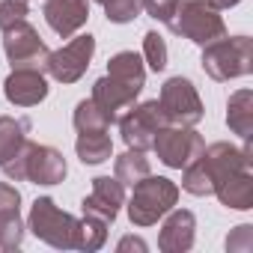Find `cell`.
<instances>
[{
	"label": "cell",
	"mask_w": 253,
	"mask_h": 253,
	"mask_svg": "<svg viewBox=\"0 0 253 253\" xmlns=\"http://www.w3.org/2000/svg\"><path fill=\"white\" fill-rule=\"evenodd\" d=\"M194 229H197V220H194V214H191L188 209H179V211H173V214L164 220V226H161V235H158V244H161V250H167V253L188 250V247L194 244Z\"/></svg>",
	"instance_id": "cell-15"
},
{
	"label": "cell",
	"mask_w": 253,
	"mask_h": 253,
	"mask_svg": "<svg viewBox=\"0 0 253 253\" xmlns=\"http://www.w3.org/2000/svg\"><path fill=\"white\" fill-rule=\"evenodd\" d=\"M119 131H122V140L128 143V149H149L155 134L161 125H167L164 113H161V104L158 98L155 101H143V104H131L128 113H119Z\"/></svg>",
	"instance_id": "cell-9"
},
{
	"label": "cell",
	"mask_w": 253,
	"mask_h": 253,
	"mask_svg": "<svg viewBox=\"0 0 253 253\" xmlns=\"http://www.w3.org/2000/svg\"><path fill=\"white\" fill-rule=\"evenodd\" d=\"M226 122L235 134H241L244 140L250 137L253 131V92L250 89H238L232 98H229V113H226Z\"/></svg>",
	"instance_id": "cell-19"
},
{
	"label": "cell",
	"mask_w": 253,
	"mask_h": 253,
	"mask_svg": "<svg viewBox=\"0 0 253 253\" xmlns=\"http://www.w3.org/2000/svg\"><path fill=\"white\" fill-rule=\"evenodd\" d=\"M140 0H110V3L104 6V12H107V21H113V24H128V21H134L137 15H140Z\"/></svg>",
	"instance_id": "cell-26"
},
{
	"label": "cell",
	"mask_w": 253,
	"mask_h": 253,
	"mask_svg": "<svg viewBox=\"0 0 253 253\" xmlns=\"http://www.w3.org/2000/svg\"><path fill=\"white\" fill-rule=\"evenodd\" d=\"M143 57H146L152 72H164L167 69V45H164V39L155 30L143 36Z\"/></svg>",
	"instance_id": "cell-25"
},
{
	"label": "cell",
	"mask_w": 253,
	"mask_h": 253,
	"mask_svg": "<svg viewBox=\"0 0 253 253\" xmlns=\"http://www.w3.org/2000/svg\"><path fill=\"white\" fill-rule=\"evenodd\" d=\"M107 75L122 81V84H128L131 89H143L146 84V69H143V60L134 54V51H119L110 63H107Z\"/></svg>",
	"instance_id": "cell-17"
},
{
	"label": "cell",
	"mask_w": 253,
	"mask_h": 253,
	"mask_svg": "<svg viewBox=\"0 0 253 253\" xmlns=\"http://www.w3.org/2000/svg\"><path fill=\"white\" fill-rule=\"evenodd\" d=\"M75 149H78V158L84 164H101V161L110 158L113 143L107 137V128H101V131H81Z\"/></svg>",
	"instance_id": "cell-20"
},
{
	"label": "cell",
	"mask_w": 253,
	"mask_h": 253,
	"mask_svg": "<svg viewBox=\"0 0 253 253\" xmlns=\"http://www.w3.org/2000/svg\"><path fill=\"white\" fill-rule=\"evenodd\" d=\"M24 238V223L18 209H0V250H15Z\"/></svg>",
	"instance_id": "cell-23"
},
{
	"label": "cell",
	"mask_w": 253,
	"mask_h": 253,
	"mask_svg": "<svg viewBox=\"0 0 253 253\" xmlns=\"http://www.w3.org/2000/svg\"><path fill=\"white\" fill-rule=\"evenodd\" d=\"M86 18H89L86 0H48L45 3V21L63 39H69L75 30H81L86 24Z\"/></svg>",
	"instance_id": "cell-12"
},
{
	"label": "cell",
	"mask_w": 253,
	"mask_h": 253,
	"mask_svg": "<svg viewBox=\"0 0 253 253\" xmlns=\"http://www.w3.org/2000/svg\"><path fill=\"white\" fill-rule=\"evenodd\" d=\"M140 6H143L152 18H158V21L170 24V21H173V15H176L179 0H140Z\"/></svg>",
	"instance_id": "cell-28"
},
{
	"label": "cell",
	"mask_w": 253,
	"mask_h": 253,
	"mask_svg": "<svg viewBox=\"0 0 253 253\" xmlns=\"http://www.w3.org/2000/svg\"><path fill=\"white\" fill-rule=\"evenodd\" d=\"M92 54H95V39L89 33L75 36L69 45H63L60 51H51L48 54L45 72H51V78H57L60 84H75L86 72Z\"/></svg>",
	"instance_id": "cell-10"
},
{
	"label": "cell",
	"mask_w": 253,
	"mask_h": 253,
	"mask_svg": "<svg viewBox=\"0 0 253 253\" xmlns=\"http://www.w3.org/2000/svg\"><path fill=\"white\" fill-rule=\"evenodd\" d=\"M143 176H149V158L143 155V149H128L116 158V179L125 188H134Z\"/></svg>",
	"instance_id": "cell-21"
},
{
	"label": "cell",
	"mask_w": 253,
	"mask_h": 253,
	"mask_svg": "<svg viewBox=\"0 0 253 253\" xmlns=\"http://www.w3.org/2000/svg\"><path fill=\"white\" fill-rule=\"evenodd\" d=\"M3 51L12 69H36V72H45V63L51 54L27 21H15L12 27L3 30Z\"/></svg>",
	"instance_id": "cell-8"
},
{
	"label": "cell",
	"mask_w": 253,
	"mask_h": 253,
	"mask_svg": "<svg viewBox=\"0 0 253 253\" xmlns=\"http://www.w3.org/2000/svg\"><path fill=\"white\" fill-rule=\"evenodd\" d=\"M78 226H81V220H75L63 209H57V203L48 197H39L30 209L33 235L48 241L51 247H78Z\"/></svg>",
	"instance_id": "cell-5"
},
{
	"label": "cell",
	"mask_w": 253,
	"mask_h": 253,
	"mask_svg": "<svg viewBox=\"0 0 253 253\" xmlns=\"http://www.w3.org/2000/svg\"><path fill=\"white\" fill-rule=\"evenodd\" d=\"M27 18V0H0V30Z\"/></svg>",
	"instance_id": "cell-27"
},
{
	"label": "cell",
	"mask_w": 253,
	"mask_h": 253,
	"mask_svg": "<svg viewBox=\"0 0 253 253\" xmlns=\"http://www.w3.org/2000/svg\"><path fill=\"white\" fill-rule=\"evenodd\" d=\"M214 194L217 200L226 206V209H250L253 206V179H250V170H238L226 179H220L214 185Z\"/></svg>",
	"instance_id": "cell-16"
},
{
	"label": "cell",
	"mask_w": 253,
	"mask_h": 253,
	"mask_svg": "<svg viewBox=\"0 0 253 253\" xmlns=\"http://www.w3.org/2000/svg\"><path fill=\"white\" fill-rule=\"evenodd\" d=\"M27 119H12V116H0V167L9 158L18 155V149L27 143Z\"/></svg>",
	"instance_id": "cell-18"
},
{
	"label": "cell",
	"mask_w": 253,
	"mask_h": 253,
	"mask_svg": "<svg viewBox=\"0 0 253 253\" xmlns=\"http://www.w3.org/2000/svg\"><path fill=\"white\" fill-rule=\"evenodd\" d=\"M137 95H140L137 89H131L128 84H122V81H116V78H110V75H107V78H98L95 86H92V101L104 110V116H107L110 122H116L122 110H128Z\"/></svg>",
	"instance_id": "cell-14"
},
{
	"label": "cell",
	"mask_w": 253,
	"mask_h": 253,
	"mask_svg": "<svg viewBox=\"0 0 253 253\" xmlns=\"http://www.w3.org/2000/svg\"><path fill=\"white\" fill-rule=\"evenodd\" d=\"M176 200H179V188L170 179L149 173L134 185V194L128 203V217L137 226H152V223H158V217H164L176 206Z\"/></svg>",
	"instance_id": "cell-2"
},
{
	"label": "cell",
	"mask_w": 253,
	"mask_h": 253,
	"mask_svg": "<svg viewBox=\"0 0 253 253\" xmlns=\"http://www.w3.org/2000/svg\"><path fill=\"white\" fill-rule=\"evenodd\" d=\"M98 3H101V6H107V3H110V0H98Z\"/></svg>",
	"instance_id": "cell-33"
},
{
	"label": "cell",
	"mask_w": 253,
	"mask_h": 253,
	"mask_svg": "<svg viewBox=\"0 0 253 253\" xmlns=\"http://www.w3.org/2000/svg\"><path fill=\"white\" fill-rule=\"evenodd\" d=\"M131 247H134V250H146V241H143V238H134V235H128V238L119 241V250H131Z\"/></svg>",
	"instance_id": "cell-31"
},
{
	"label": "cell",
	"mask_w": 253,
	"mask_h": 253,
	"mask_svg": "<svg viewBox=\"0 0 253 253\" xmlns=\"http://www.w3.org/2000/svg\"><path fill=\"white\" fill-rule=\"evenodd\" d=\"M250 247H253V226L250 223L235 226V235L226 238V250H250Z\"/></svg>",
	"instance_id": "cell-29"
},
{
	"label": "cell",
	"mask_w": 253,
	"mask_h": 253,
	"mask_svg": "<svg viewBox=\"0 0 253 253\" xmlns=\"http://www.w3.org/2000/svg\"><path fill=\"white\" fill-rule=\"evenodd\" d=\"M3 173L15 182L27 179L36 185H57L66 179V158L51 146H39L27 140L18 149V155L3 164Z\"/></svg>",
	"instance_id": "cell-1"
},
{
	"label": "cell",
	"mask_w": 253,
	"mask_h": 253,
	"mask_svg": "<svg viewBox=\"0 0 253 253\" xmlns=\"http://www.w3.org/2000/svg\"><path fill=\"white\" fill-rule=\"evenodd\" d=\"M250 39L247 36H220L214 42L206 45L203 51V69L209 78L214 81H229V78H241L250 72Z\"/></svg>",
	"instance_id": "cell-4"
},
{
	"label": "cell",
	"mask_w": 253,
	"mask_h": 253,
	"mask_svg": "<svg viewBox=\"0 0 253 253\" xmlns=\"http://www.w3.org/2000/svg\"><path fill=\"white\" fill-rule=\"evenodd\" d=\"M158 104H161L167 125H185V128H191V125H197L203 119V101L188 78H170L161 86Z\"/></svg>",
	"instance_id": "cell-6"
},
{
	"label": "cell",
	"mask_w": 253,
	"mask_h": 253,
	"mask_svg": "<svg viewBox=\"0 0 253 253\" xmlns=\"http://www.w3.org/2000/svg\"><path fill=\"white\" fill-rule=\"evenodd\" d=\"M209 3H211L214 9H229V6H235V3H241V0H209Z\"/></svg>",
	"instance_id": "cell-32"
},
{
	"label": "cell",
	"mask_w": 253,
	"mask_h": 253,
	"mask_svg": "<svg viewBox=\"0 0 253 253\" xmlns=\"http://www.w3.org/2000/svg\"><path fill=\"white\" fill-rule=\"evenodd\" d=\"M75 128L78 131H101V128H110V119L92 98H84L75 107Z\"/></svg>",
	"instance_id": "cell-22"
},
{
	"label": "cell",
	"mask_w": 253,
	"mask_h": 253,
	"mask_svg": "<svg viewBox=\"0 0 253 253\" xmlns=\"http://www.w3.org/2000/svg\"><path fill=\"white\" fill-rule=\"evenodd\" d=\"M3 92L12 104L33 107L48 95V84H45V75L36 72V69H15L3 84Z\"/></svg>",
	"instance_id": "cell-13"
},
{
	"label": "cell",
	"mask_w": 253,
	"mask_h": 253,
	"mask_svg": "<svg viewBox=\"0 0 253 253\" xmlns=\"http://www.w3.org/2000/svg\"><path fill=\"white\" fill-rule=\"evenodd\" d=\"M18 203H21V194L12 185L0 182V209H18Z\"/></svg>",
	"instance_id": "cell-30"
},
{
	"label": "cell",
	"mask_w": 253,
	"mask_h": 253,
	"mask_svg": "<svg viewBox=\"0 0 253 253\" xmlns=\"http://www.w3.org/2000/svg\"><path fill=\"white\" fill-rule=\"evenodd\" d=\"M125 203V185L113 176H98L92 182V194L84 200V214L86 217H95L101 223H113L116 214H119V206Z\"/></svg>",
	"instance_id": "cell-11"
},
{
	"label": "cell",
	"mask_w": 253,
	"mask_h": 253,
	"mask_svg": "<svg viewBox=\"0 0 253 253\" xmlns=\"http://www.w3.org/2000/svg\"><path fill=\"white\" fill-rule=\"evenodd\" d=\"M170 30L197 42V45H209V42H214L226 33L220 12L209 0H179L176 15L170 21Z\"/></svg>",
	"instance_id": "cell-3"
},
{
	"label": "cell",
	"mask_w": 253,
	"mask_h": 253,
	"mask_svg": "<svg viewBox=\"0 0 253 253\" xmlns=\"http://www.w3.org/2000/svg\"><path fill=\"white\" fill-rule=\"evenodd\" d=\"M152 149L158 152V158L167 167L182 170L206 149V143L194 128H185V125H161L155 140H152Z\"/></svg>",
	"instance_id": "cell-7"
},
{
	"label": "cell",
	"mask_w": 253,
	"mask_h": 253,
	"mask_svg": "<svg viewBox=\"0 0 253 253\" xmlns=\"http://www.w3.org/2000/svg\"><path fill=\"white\" fill-rule=\"evenodd\" d=\"M182 188L188 191V194H194V197H206V194H211L214 191V185H211V176H209V170H206V164L200 161V155L185 167V179H182Z\"/></svg>",
	"instance_id": "cell-24"
}]
</instances>
